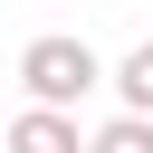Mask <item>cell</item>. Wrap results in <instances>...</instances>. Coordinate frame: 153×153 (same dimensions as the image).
Listing matches in <instances>:
<instances>
[{
	"label": "cell",
	"instance_id": "6da1fadb",
	"mask_svg": "<svg viewBox=\"0 0 153 153\" xmlns=\"http://www.w3.org/2000/svg\"><path fill=\"white\" fill-rule=\"evenodd\" d=\"M19 86H29V105L67 115V105H76L86 86H105V67H96V48H86V38L48 29V38H29V48H19Z\"/></svg>",
	"mask_w": 153,
	"mask_h": 153
},
{
	"label": "cell",
	"instance_id": "7a4b0ae2",
	"mask_svg": "<svg viewBox=\"0 0 153 153\" xmlns=\"http://www.w3.org/2000/svg\"><path fill=\"white\" fill-rule=\"evenodd\" d=\"M0 153H86V134H76V115L19 105V115H10V134H0Z\"/></svg>",
	"mask_w": 153,
	"mask_h": 153
},
{
	"label": "cell",
	"instance_id": "3957f363",
	"mask_svg": "<svg viewBox=\"0 0 153 153\" xmlns=\"http://www.w3.org/2000/svg\"><path fill=\"white\" fill-rule=\"evenodd\" d=\"M115 96H124V115H143V124H153V38H143V48H124Z\"/></svg>",
	"mask_w": 153,
	"mask_h": 153
},
{
	"label": "cell",
	"instance_id": "277c9868",
	"mask_svg": "<svg viewBox=\"0 0 153 153\" xmlns=\"http://www.w3.org/2000/svg\"><path fill=\"white\" fill-rule=\"evenodd\" d=\"M86 153H153V124H143V115H115V124L86 134Z\"/></svg>",
	"mask_w": 153,
	"mask_h": 153
}]
</instances>
